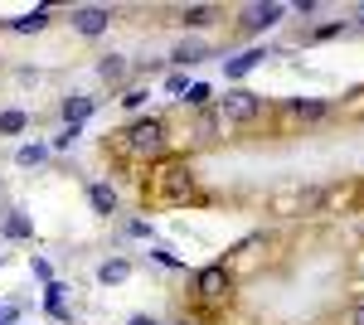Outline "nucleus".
Wrapping results in <instances>:
<instances>
[{"mask_svg": "<svg viewBox=\"0 0 364 325\" xmlns=\"http://www.w3.org/2000/svg\"><path fill=\"white\" fill-rule=\"evenodd\" d=\"M25 122H29L25 112H0V132H5V136H10V132H20Z\"/></svg>", "mask_w": 364, "mask_h": 325, "instance_id": "17", "label": "nucleus"}, {"mask_svg": "<svg viewBox=\"0 0 364 325\" xmlns=\"http://www.w3.org/2000/svg\"><path fill=\"white\" fill-rule=\"evenodd\" d=\"M209 97H214V92H209V82H190V92H185L180 102H185V107H195V112H204V107H209Z\"/></svg>", "mask_w": 364, "mask_h": 325, "instance_id": "14", "label": "nucleus"}, {"mask_svg": "<svg viewBox=\"0 0 364 325\" xmlns=\"http://www.w3.org/2000/svg\"><path fill=\"white\" fill-rule=\"evenodd\" d=\"M15 161H20V165H39V161H44V146H25Z\"/></svg>", "mask_w": 364, "mask_h": 325, "instance_id": "20", "label": "nucleus"}, {"mask_svg": "<svg viewBox=\"0 0 364 325\" xmlns=\"http://www.w3.org/2000/svg\"><path fill=\"white\" fill-rule=\"evenodd\" d=\"M166 92H180V97H185V92H190V82L180 78V73H170V78H166Z\"/></svg>", "mask_w": 364, "mask_h": 325, "instance_id": "22", "label": "nucleus"}, {"mask_svg": "<svg viewBox=\"0 0 364 325\" xmlns=\"http://www.w3.org/2000/svg\"><path fill=\"white\" fill-rule=\"evenodd\" d=\"M146 204H195V170L180 161V156H166L146 170Z\"/></svg>", "mask_w": 364, "mask_h": 325, "instance_id": "2", "label": "nucleus"}, {"mask_svg": "<svg viewBox=\"0 0 364 325\" xmlns=\"http://www.w3.org/2000/svg\"><path fill=\"white\" fill-rule=\"evenodd\" d=\"M291 117H306V122H316V117H326V112H331V102H291Z\"/></svg>", "mask_w": 364, "mask_h": 325, "instance_id": "15", "label": "nucleus"}, {"mask_svg": "<svg viewBox=\"0 0 364 325\" xmlns=\"http://www.w3.org/2000/svg\"><path fill=\"white\" fill-rule=\"evenodd\" d=\"M127 73H132V63H127L122 54H107L102 63H97V78L107 82V87H122V82H127Z\"/></svg>", "mask_w": 364, "mask_h": 325, "instance_id": "7", "label": "nucleus"}, {"mask_svg": "<svg viewBox=\"0 0 364 325\" xmlns=\"http://www.w3.org/2000/svg\"><path fill=\"white\" fill-rule=\"evenodd\" d=\"M117 141H107V151H127V156H141V161H166L170 156V122L166 117H141L132 127L112 132Z\"/></svg>", "mask_w": 364, "mask_h": 325, "instance_id": "1", "label": "nucleus"}, {"mask_svg": "<svg viewBox=\"0 0 364 325\" xmlns=\"http://www.w3.org/2000/svg\"><path fill=\"white\" fill-rule=\"evenodd\" d=\"M214 15H219L214 5H185V10H180V25H190V29H204V25H214Z\"/></svg>", "mask_w": 364, "mask_h": 325, "instance_id": "9", "label": "nucleus"}, {"mask_svg": "<svg viewBox=\"0 0 364 325\" xmlns=\"http://www.w3.org/2000/svg\"><path fill=\"white\" fill-rule=\"evenodd\" d=\"M87 199H92V209H97L102 218L117 214V190H112V185H92V190H87Z\"/></svg>", "mask_w": 364, "mask_h": 325, "instance_id": "10", "label": "nucleus"}, {"mask_svg": "<svg viewBox=\"0 0 364 325\" xmlns=\"http://www.w3.org/2000/svg\"><path fill=\"white\" fill-rule=\"evenodd\" d=\"M68 25H73V34L92 39V34H102V29L112 25V10H102V5H78V10L68 15Z\"/></svg>", "mask_w": 364, "mask_h": 325, "instance_id": "5", "label": "nucleus"}, {"mask_svg": "<svg viewBox=\"0 0 364 325\" xmlns=\"http://www.w3.org/2000/svg\"><path fill=\"white\" fill-rule=\"evenodd\" d=\"M5 233H10V238H29V218H25V214H15L10 223H5Z\"/></svg>", "mask_w": 364, "mask_h": 325, "instance_id": "18", "label": "nucleus"}, {"mask_svg": "<svg viewBox=\"0 0 364 325\" xmlns=\"http://www.w3.org/2000/svg\"><path fill=\"white\" fill-rule=\"evenodd\" d=\"M262 58H267V54H262V49H248V54L228 58V63H224V73H228V78H243V73H252V68H257Z\"/></svg>", "mask_w": 364, "mask_h": 325, "instance_id": "8", "label": "nucleus"}, {"mask_svg": "<svg viewBox=\"0 0 364 325\" xmlns=\"http://www.w3.org/2000/svg\"><path fill=\"white\" fill-rule=\"evenodd\" d=\"M345 325H364V301H350V311H345Z\"/></svg>", "mask_w": 364, "mask_h": 325, "instance_id": "21", "label": "nucleus"}, {"mask_svg": "<svg viewBox=\"0 0 364 325\" xmlns=\"http://www.w3.org/2000/svg\"><path fill=\"white\" fill-rule=\"evenodd\" d=\"M360 25H364V20H360Z\"/></svg>", "mask_w": 364, "mask_h": 325, "instance_id": "25", "label": "nucleus"}, {"mask_svg": "<svg viewBox=\"0 0 364 325\" xmlns=\"http://www.w3.org/2000/svg\"><path fill=\"white\" fill-rule=\"evenodd\" d=\"M219 117L224 122H252V117H262V97L248 92V87H233L224 102H219Z\"/></svg>", "mask_w": 364, "mask_h": 325, "instance_id": "4", "label": "nucleus"}, {"mask_svg": "<svg viewBox=\"0 0 364 325\" xmlns=\"http://www.w3.org/2000/svg\"><path fill=\"white\" fill-rule=\"evenodd\" d=\"M190 301H204V306H219V301L233 297V272H228V262H214V267H199L190 272V292H185Z\"/></svg>", "mask_w": 364, "mask_h": 325, "instance_id": "3", "label": "nucleus"}, {"mask_svg": "<svg viewBox=\"0 0 364 325\" xmlns=\"http://www.w3.org/2000/svg\"><path fill=\"white\" fill-rule=\"evenodd\" d=\"M92 107H97L92 97H68V102H63V117H68V127H83V117H87Z\"/></svg>", "mask_w": 364, "mask_h": 325, "instance_id": "11", "label": "nucleus"}, {"mask_svg": "<svg viewBox=\"0 0 364 325\" xmlns=\"http://www.w3.org/2000/svg\"><path fill=\"white\" fill-rule=\"evenodd\" d=\"M127 272H132V262H127V257H112V262H102L97 282H102V287H112V282H122V277H127Z\"/></svg>", "mask_w": 364, "mask_h": 325, "instance_id": "13", "label": "nucleus"}, {"mask_svg": "<svg viewBox=\"0 0 364 325\" xmlns=\"http://www.w3.org/2000/svg\"><path fill=\"white\" fill-rule=\"evenodd\" d=\"M146 97H151V92H146V87H127V92H122V107H141V102H146Z\"/></svg>", "mask_w": 364, "mask_h": 325, "instance_id": "19", "label": "nucleus"}, {"mask_svg": "<svg viewBox=\"0 0 364 325\" xmlns=\"http://www.w3.org/2000/svg\"><path fill=\"white\" fill-rule=\"evenodd\" d=\"M340 29H345V25H321V29H316V34H311V39H336Z\"/></svg>", "mask_w": 364, "mask_h": 325, "instance_id": "23", "label": "nucleus"}, {"mask_svg": "<svg viewBox=\"0 0 364 325\" xmlns=\"http://www.w3.org/2000/svg\"><path fill=\"white\" fill-rule=\"evenodd\" d=\"M204 54H209V49H204V44L195 39V44H180V49H175V63H199Z\"/></svg>", "mask_w": 364, "mask_h": 325, "instance_id": "16", "label": "nucleus"}, {"mask_svg": "<svg viewBox=\"0 0 364 325\" xmlns=\"http://www.w3.org/2000/svg\"><path fill=\"white\" fill-rule=\"evenodd\" d=\"M127 325H156V321H151V316H136V321H127Z\"/></svg>", "mask_w": 364, "mask_h": 325, "instance_id": "24", "label": "nucleus"}, {"mask_svg": "<svg viewBox=\"0 0 364 325\" xmlns=\"http://www.w3.org/2000/svg\"><path fill=\"white\" fill-rule=\"evenodd\" d=\"M15 34H34V29H49V10H29V15H20V20H15Z\"/></svg>", "mask_w": 364, "mask_h": 325, "instance_id": "12", "label": "nucleus"}, {"mask_svg": "<svg viewBox=\"0 0 364 325\" xmlns=\"http://www.w3.org/2000/svg\"><path fill=\"white\" fill-rule=\"evenodd\" d=\"M282 15H287V5H248V10H243V29H267V25H277Z\"/></svg>", "mask_w": 364, "mask_h": 325, "instance_id": "6", "label": "nucleus"}]
</instances>
